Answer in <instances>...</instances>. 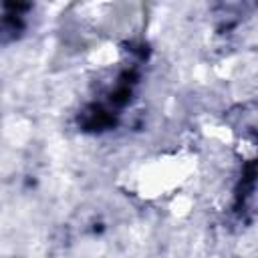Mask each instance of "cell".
I'll return each instance as SVG.
<instances>
[{
  "label": "cell",
  "instance_id": "3",
  "mask_svg": "<svg viewBox=\"0 0 258 258\" xmlns=\"http://www.w3.org/2000/svg\"><path fill=\"white\" fill-rule=\"evenodd\" d=\"M129 97H131V87H129L127 81H121V83L115 87V91L111 93V103L117 105V107H123V105L129 101Z\"/></svg>",
  "mask_w": 258,
  "mask_h": 258
},
{
  "label": "cell",
  "instance_id": "1",
  "mask_svg": "<svg viewBox=\"0 0 258 258\" xmlns=\"http://www.w3.org/2000/svg\"><path fill=\"white\" fill-rule=\"evenodd\" d=\"M79 123L87 131H103V129L115 125V117L109 111H105L103 107H89L79 117Z\"/></svg>",
  "mask_w": 258,
  "mask_h": 258
},
{
  "label": "cell",
  "instance_id": "4",
  "mask_svg": "<svg viewBox=\"0 0 258 258\" xmlns=\"http://www.w3.org/2000/svg\"><path fill=\"white\" fill-rule=\"evenodd\" d=\"M4 6L8 8L10 14H22L24 10L30 8V0H4Z\"/></svg>",
  "mask_w": 258,
  "mask_h": 258
},
{
  "label": "cell",
  "instance_id": "2",
  "mask_svg": "<svg viewBox=\"0 0 258 258\" xmlns=\"http://www.w3.org/2000/svg\"><path fill=\"white\" fill-rule=\"evenodd\" d=\"M22 20L20 14H8L4 18H0V40H12L18 36V32L22 30Z\"/></svg>",
  "mask_w": 258,
  "mask_h": 258
}]
</instances>
